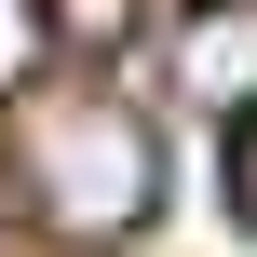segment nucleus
Returning a JSON list of instances; mask_svg holds the SVG:
<instances>
[{
    "instance_id": "obj_1",
    "label": "nucleus",
    "mask_w": 257,
    "mask_h": 257,
    "mask_svg": "<svg viewBox=\"0 0 257 257\" xmlns=\"http://www.w3.org/2000/svg\"><path fill=\"white\" fill-rule=\"evenodd\" d=\"M14 203L54 244H122L163 217V122L122 81H41L14 136Z\"/></svg>"
},
{
    "instance_id": "obj_3",
    "label": "nucleus",
    "mask_w": 257,
    "mask_h": 257,
    "mask_svg": "<svg viewBox=\"0 0 257 257\" xmlns=\"http://www.w3.org/2000/svg\"><path fill=\"white\" fill-rule=\"evenodd\" d=\"M54 81V0H0V108H27Z\"/></svg>"
},
{
    "instance_id": "obj_2",
    "label": "nucleus",
    "mask_w": 257,
    "mask_h": 257,
    "mask_svg": "<svg viewBox=\"0 0 257 257\" xmlns=\"http://www.w3.org/2000/svg\"><path fill=\"white\" fill-rule=\"evenodd\" d=\"M176 81L203 95V108H257V0H190V27H176Z\"/></svg>"
},
{
    "instance_id": "obj_5",
    "label": "nucleus",
    "mask_w": 257,
    "mask_h": 257,
    "mask_svg": "<svg viewBox=\"0 0 257 257\" xmlns=\"http://www.w3.org/2000/svg\"><path fill=\"white\" fill-rule=\"evenodd\" d=\"M14 217H27V203H14V149H0V230H14Z\"/></svg>"
},
{
    "instance_id": "obj_4",
    "label": "nucleus",
    "mask_w": 257,
    "mask_h": 257,
    "mask_svg": "<svg viewBox=\"0 0 257 257\" xmlns=\"http://www.w3.org/2000/svg\"><path fill=\"white\" fill-rule=\"evenodd\" d=\"M217 190H230V217H244V230H257V108H244V122H230V163H217Z\"/></svg>"
}]
</instances>
